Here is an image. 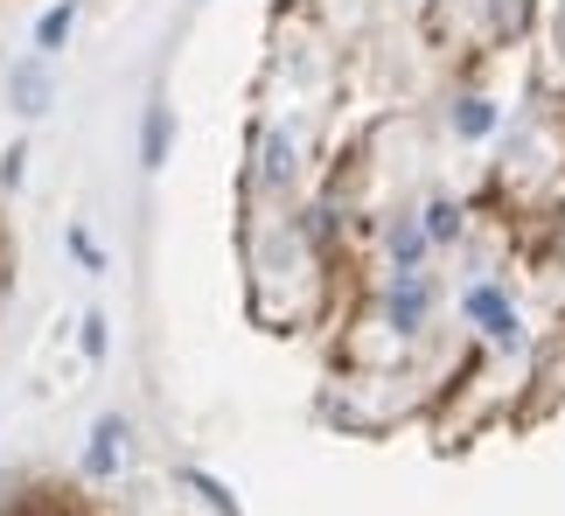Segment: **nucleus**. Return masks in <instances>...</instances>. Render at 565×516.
<instances>
[{
    "mask_svg": "<svg viewBox=\"0 0 565 516\" xmlns=\"http://www.w3.org/2000/svg\"><path fill=\"white\" fill-rule=\"evenodd\" d=\"M0 516H113L92 488L56 482V475H14L0 482Z\"/></svg>",
    "mask_w": 565,
    "mask_h": 516,
    "instance_id": "nucleus-1",
    "label": "nucleus"
},
{
    "mask_svg": "<svg viewBox=\"0 0 565 516\" xmlns=\"http://www.w3.org/2000/svg\"><path fill=\"white\" fill-rule=\"evenodd\" d=\"M8 287H14V224L0 209V308H8Z\"/></svg>",
    "mask_w": 565,
    "mask_h": 516,
    "instance_id": "nucleus-2",
    "label": "nucleus"
}]
</instances>
